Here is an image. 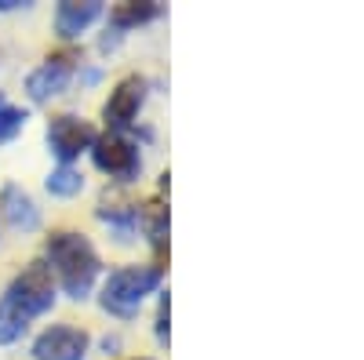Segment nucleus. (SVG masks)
<instances>
[{
	"label": "nucleus",
	"mask_w": 364,
	"mask_h": 360,
	"mask_svg": "<svg viewBox=\"0 0 364 360\" xmlns=\"http://www.w3.org/2000/svg\"><path fill=\"white\" fill-rule=\"evenodd\" d=\"M55 306V277L44 262L26 266L0 295V346H11L26 335V327Z\"/></svg>",
	"instance_id": "f257e3e1"
},
{
	"label": "nucleus",
	"mask_w": 364,
	"mask_h": 360,
	"mask_svg": "<svg viewBox=\"0 0 364 360\" xmlns=\"http://www.w3.org/2000/svg\"><path fill=\"white\" fill-rule=\"evenodd\" d=\"M48 269L58 277V284H63V291L70 298H87L91 288H95L99 273H102V262H99V251L91 248V240L73 233V229H58L48 236Z\"/></svg>",
	"instance_id": "f03ea898"
},
{
	"label": "nucleus",
	"mask_w": 364,
	"mask_h": 360,
	"mask_svg": "<svg viewBox=\"0 0 364 360\" xmlns=\"http://www.w3.org/2000/svg\"><path fill=\"white\" fill-rule=\"evenodd\" d=\"M164 280V269L157 262H135V266H120L113 269V273L106 277L102 284V310L120 317V320H128L142 310V302L149 295H154Z\"/></svg>",
	"instance_id": "7ed1b4c3"
},
{
	"label": "nucleus",
	"mask_w": 364,
	"mask_h": 360,
	"mask_svg": "<svg viewBox=\"0 0 364 360\" xmlns=\"http://www.w3.org/2000/svg\"><path fill=\"white\" fill-rule=\"evenodd\" d=\"M91 160H95V168L102 175L120 178V182H132V178H139V171H142L139 146L128 135H113V131L95 138V146H91Z\"/></svg>",
	"instance_id": "20e7f679"
},
{
	"label": "nucleus",
	"mask_w": 364,
	"mask_h": 360,
	"mask_svg": "<svg viewBox=\"0 0 364 360\" xmlns=\"http://www.w3.org/2000/svg\"><path fill=\"white\" fill-rule=\"evenodd\" d=\"M95 128L87 124V120L73 116V113H63V116H51V124H48V149L58 157V164H70L84 153V149L95 146Z\"/></svg>",
	"instance_id": "39448f33"
},
{
	"label": "nucleus",
	"mask_w": 364,
	"mask_h": 360,
	"mask_svg": "<svg viewBox=\"0 0 364 360\" xmlns=\"http://www.w3.org/2000/svg\"><path fill=\"white\" fill-rule=\"evenodd\" d=\"M146 77H139V73H132V77H124L113 92H109V99H106V106H102V120H106V128L113 131V135H124L132 124H135V116H139V109H142V102H146Z\"/></svg>",
	"instance_id": "423d86ee"
},
{
	"label": "nucleus",
	"mask_w": 364,
	"mask_h": 360,
	"mask_svg": "<svg viewBox=\"0 0 364 360\" xmlns=\"http://www.w3.org/2000/svg\"><path fill=\"white\" fill-rule=\"evenodd\" d=\"M87 332L73 324H51L48 332L37 335L33 356L37 360H84L87 356Z\"/></svg>",
	"instance_id": "0eeeda50"
},
{
	"label": "nucleus",
	"mask_w": 364,
	"mask_h": 360,
	"mask_svg": "<svg viewBox=\"0 0 364 360\" xmlns=\"http://www.w3.org/2000/svg\"><path fill=\"white\" fill-rule=\"evenodd\" d=\"M73 70H77V58L73 55H51L48 62H41L33 73L26 77V92L33 102H48L55 95L66 92V84L73 80Z\"/></svg>",
	"instance_id": "6e6552de"
},
{
	"label": "nucleus",
	"mask_w": 364,
	"mask_h": 360,
	"mask_svg": "<svg viewBox=\"0 0 364 360\" xmlns=\"http://www.w3.org/2000/svg\"><path fill=\"white\" fill-rule=\"evenodd\" d=\"M0 207H4L8 226L18 229V233H33L41 226V212H37L33 197H29L26 190H18V186H4V193H0Z\"/></svg>",
	"instance_id": "1a4fd4ad"
},
{
	"label": "nucleus",
	"mask_w": 364,
	"mask_h": 360,
	"mask_svg": "<svg viewBox=\"0 0 364 360\" xmlns=\"http://www.w3.org/2000/svg\"><path fill=\"white\" fill-rule=\"evenodd\" d=\"M99 15H102L99 0H80V4L77 0H63L55 11V29H58V37H80Z\"/></svg>",
	"instance_id": "9d476101"
},
{
	"label": "nucleus",
	"mask_w": 364,
	"mask_h": 360,
	"mask_svg": "<svg viewBox=\"0 0 364 360\" xmlns=\"http://www.w3.org/2000/svg\"><path fill=\"white\" fill-rule=\"evenodd\" d=\"M139 229L149 236V244H154L157 251H164L168 244V207L161 200H149L139 207Z\"/></svg>",
	"instance_id": "9b49d317"
},
{
	"label": "nucleus",
	"mask_w": 364,
	"mask_h": 360,
	"mask_svg": "<svg viewBox=\"0 0 364 360\" xmlns=\"http://www.w3.org/2000/svg\"><path fill=\"white\" fill-rule=\"evenodd\" d=\"M99 219L106 226H113L120 240H132L139 233V204H113V207L102 204L99 207Z\"/></svg>",
	"instance_id": "f8f14e48"
},
{
	"label": "nucleus",
	"mask_w": 364,
	"mask_h": 360,
	"mask_svg": "<svg viewBox=\"0 0 364 360\" xmlns=\"http://www.w3.org/2000/svg\"><path fill=\"white\" fill-rule=\"evenodd\" d=\"M161 8L154 4V0H142V4H117L113 15H109V26H113V33H124V29H135L149 18H157Z\"/></svg>",
	"instance_id": "ddd939ff"
},
{
	"label": "nucleus",
	"mask_w": 364,
	"mask_h": 360,
	"mask_svg": "<svg viewBox=\"0 0 364 360\" xmlns=\"http://www.w3.org/2000/svg\"><path fill=\"white\" fill-rule=\"evenodd\" d=\"M84 190V175L70 164H58L51 175H48V193L51 197H77Z\"/></svg>",
	"instance_id": "4468645a"
},
{
	"label": "nucleus",
	"mask_w": 364,
	"mask_h": 360,
	"mask_svg": "<svg viewBox=\"0 0 364 360\" xmlns=\"http://www.w3.org/2000/svg\"><path fill=\"white\" fill-rule=\"evenodd\" d=\"M26 128V109L8 102V95H0V142H11Z\"/></svg>",
	"instance_id": "2eb2a0df"
},
{
	"label": "nucleus",
	"mask_w": 364,
	"mask_h": 360,
	"mask_svg": "<svg viewBox=\"0 0 364 360\" xmlns=\"http://www.w3.org/2000/svg\"><path fill=\"white\" fill-rule=\"evenodd\" d=\"M168 320H171V298L168 295H161V310H157V339L168 346Z\"/></svg>",
	"instance_id": "dca6fc26"
},
{
	"label": "nucleus",
	"mask_w": 364,
	"mask_h": 360,
	"mask_svg": "<svg viewBox=\"0 0 364 360\" xmlns=\"http://www.w3.org/2000/svg\"><path fill=\"white\" fill-rule=\"evenodd\" d=\"M142 360H149V356H142Z\"/></svg>",
	"instance_id": "f3484780"
}]
</instances>
